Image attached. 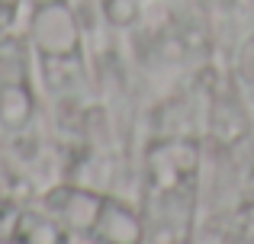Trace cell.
I'll use <instances>...</instances> for the list:
<instances>
[{
    "instance_id": "obj_7",
    "label": "cell",
    "mask_w": 254,
    "mask_h": 244,
    "mask_svg": "<svg viewBox=\"0 0 254 244\" xmlns=\"http://www.w3.org/2000/svg\"><path fill=\"white\" fill-rule=\"evenodd\" d=\"M100 13L113 29H129L142 16V0H100Z\"/></svg>"
},
{
    "instance_id": "obj_4",
    "label": "cell",
    "mask_w": 254,
    "mask_h": 244,
    "mask_svg": "<svg viewBox=\"0 0 254 244\" xmlns=\"http://www.w3.org/2000/svg\"><path fill=\"white\" fill-rule=\"evenodd\" d=\"M36 119V97L32 84H0V132L6 135H23Z\"/></svg>"
},
{
    "instance_id": "obj_1",
    "label": "cell",
    "mask_w": 254,
    "mask_h": 244,
    "mask_svg": "<svg viewBox=\"0 0 254 244\" xmlns=\"http://www.w3.org/2000/svg\"><path fill=\"white\" fill-rule=\"evenodd\" d=\"M32 51L42 61H77L81 55V23L68 0H42L29 13Z\"/></svg>"
},
{
    "instance_id": "obj_2",
    "label": "cell",
    "mask_w": 254,
    "mask_h": 244,
    "mask_svg": "<svg viewBox=\"0 0 254 244\" xmlns=\"http://www.w3.org/2000/svg\"><path fill=\"white\" fill-rule=\"evenodd\" d=\"M106 193H97L90 187H81V183H62V187H52L49 193L42 196V209L52 212L71 235H81V238H90L93 225L100 219V209H103Z\"/></svg>"
},
{
    "instance_id": "obj_6",
    "label": "cell",
    "mask_w": 254,
    "mask_h": 244,
    "mask_svg": "<svg viewBox=\"0 0 254 244\" xmlns=\"http://www.w3.org/2000/svg\"><path fill=\"white\" fill-rule=\"evenodd\" d=\"M29 39L0 32V84L29 81Z\"/></svg>"
},
{
    "instance_id": "obj_8",
    "label": "cell",
    "mask_w": 254,
    "mask_h": 244,
    "mask_svg": "<svg viewBox=\"0 0 254 244\" xmlns=\"http://www.w3.org/2000/svg\"><path fill=\"white\" fill-rule=\"evenodd\" d=\"M19 219H23V206L0 196V244H16Z\"/></svg>"
},
{
    "instance_id": "obj_9",
    "label": "cell",
    "mask_w": 254,
    "mask_h": 244,
    "mask_svg": "<svg viewBox=\"0 0 254 244\" xmlns=\"http://www.w3.org/2000/svg\"><path fill=\"white\" fill-rule=\"evenodd\" d=\"M19 6H23V0H0V29H6L16 19Z\"/></svg>"
},
{
    "instance_id": "obj_5",
    "label": "cell",
    "mask_w": 254,
    "mask_h": 244,
    "mask_svg": "<svg viewBox=\"0 0 254 244\" xmlns=\"http://www.w3.org/2000/svg\"><path fill=\"white\" fill-rule=\"evenodd\" d=\"M16 244H71V232L45 209H23Z\"/></svg>"
},
{
    "instance_id": "obj_3",
    "label": "cell",
    "mask_w": 254,
    "mask_h": 244,
    "mask_svg": "<svg viewBox=\"0 0 254 244\" xmlns=\"http://www.w3.org/2000/svg\"><path fill=\"white\" fill-rule=\"evenodd\" d=\"M145 238H148V225H145L142 215L129 202L106 196L100 219L90 232V241L93 244H145Z\"/></svg>"
}]
</instances>
